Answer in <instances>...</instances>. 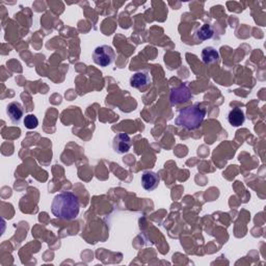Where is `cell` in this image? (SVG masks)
Instances as JSON below:
<instances>
[{
  "mask_svg": "<svg viewBox=\"0 0 266 266\" xmlns=\"http://www.w3.org/2000/svg\"><path fill=\"white\" fill-rule=\"evenodd\" d=\"M79 210V199L71 192H62L56 195L51 204L52 214L62 221L75 220L78 217Z\"/></svg>",
  "mask_w": 266,
  "mask_h": 266,
  "instance_id": "1",
  "label": "cell"
},
{
  "mask_svg": "<svg viewBox=\"0 0 266 266\" xmlns=\"http://www.w3.org/2000/svg\"><path fill=\"white\" fill-rule=\"evenodd\" d=\"M206 110L199 104H194L180 110L175 119V124L186 130H196L204 122Z\"/></svg>",
  "mask_w": 266,
  "mask_h": 266,
  "instance_id": "2",
  "label": "cell"
},
{
  "mask_svg": "<svg viewBox=\"0 0 266 266\" xmlns=\"http://www.w3.org/2000/svg\"><path fill=\"white\" fill-rule=\"evenodd\" d=\"M116 58V53L113 49L108 45H102L97 47L93 52V59L95 64L100 67L110 66Z\"/></svg>",
  "mask_w": 266,
  "mask_h": 266,
  "instance_id": "3",
  "label": "cell"
},
{
  "mask_svg": "<svg viewBox=\"0 0 266 266\" xmlns=\"http://www.w3.org/2000/svg\"><path fill=\"white\" fill-rule=\"evenodd\" d=\"M193 98V95L191 93L188 86L186 84H181L179 87L173 88L171 92V104L172 105H177L187 102L188 100H191Z\"/></svg>",
  "mask_w": 266,
  "mask_h": 266,
  "instance_id": "4",
  "label": "cell"
},
{
  "mask_svg": "<svg viewBox=\"0 0 266 266\" xmlns=\"http://www.w3.org/2000/svg\"><path fill=\"white\" fill-rule=\"evenodd\" d=\"M131 146H132V142H131V138L128 134L119 133L115 137H113L112 149L118 154L128 153Z\"/></svg>",
  "mask_w": 266,
  "mask_h": 266,
  "instance_id": "5",
  "label": "cell"
},
{
  "mask_svg": "<svg viewBox=\"0 0 266 266\" xmlns=\"http://www.w3.org/2000/svg\"><path fill=\"white\" fill-rule=\"evenodd\" d=\"M142 186L147 192H153L154 189H156L159 185L160 178L158 174L151 172V171H146L142 175Z\"/></svg>",
  "mask_w": 266,
  "mask_h": 266,
  "instance_id": "6",
  "label": "cell"
},
{
  "mask_svg": "<svg viewBox=\"0 0 266 266\" xmlns=\"http://www.w3.org/2000/svg\"><path fill=\"white\" fill-rule=\"evenodd\" d=\"M151 84V77L149 73L145 71L136 72L130 78V85L137 90L145 91L146 88Z\"/></svg>",
  "mask_w": 266,
  "mask_h": 266,
  "instance_id": "7",
  "label": "cell"
},
{
  "mask_svg": "<svg viewBox=\"0 0 266 266\" xmlns=\"http://www.w3.org/2000/svg\"><path fill=\"white\" fill-rule=\"evenodd\" d=\"M6 113L11 123L19 124L24 116V109L19 102H10L6 106Z\"/></svg>",
  "mask_w": 266,
  "mask_h": 266,
  "instance_id": "8",
  "label": "cell"
},
{
  "mask_svg": "<svg viewBox=\"0 0 266 266\" xmlns=\"http://www.w3.org/2000/svg\"><path fill=\"white\" fill-rule=\"evenodd\" d=\"M246 121V116L243 109L240 108H233L228 113V122L230 123L233 127H239V126L244 125Z\"/></svg>",
  "mask_w": 266,
  "mask_h": 266,
  "instance_id": "9",
  "label": "cell"
},
{
  "mask_svg": "<svg viewBox=\"0 0 266 266\" xmlns=\"http://www.w3.org/2000/svg\"><path fill=\"white\" fill-rule=\"evenodd\" d=\"M202 60L204 64L206 65H211L214 64V62L219 61L220 59V53L215 48L213 47H206L202 50Z\"/></svg>",
  "mask_w": 266,
  "mask_h": 266,
  "instance_id": "10",
  "label": "cell"
},
{
  "mask_svg": "<svg viewBox=\"0 0 266 266\" xmlns=\"http://www.w3.org/2000/svg\"><path fill=\"white\" fill-rule=\"evenodd\" d=\"M214 34V30L209 24L202 25L196 31V37L200 41H207L210 40Z\"/></svg>",
  "mask_w": 266,
  "mask_h": 266,
  "instance_id": "11",
  "label": "cell"
},
{
  "mask_svg": "<svg viewBox=\"0 0 266 266\" xmlns=\"http://www.w3.org/2000/svg\"><path fill=\"white\" fill-rule=\"evenodd\" d=\"M24 126L27 129H35L39 126V120L34 115H27L24 118Z\"/></svg>",
  "mask_w": 266,
  "mask_h": 266,
  "instance_id": "12",
  "label": "cell"
}]
</instances>
